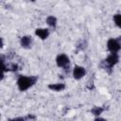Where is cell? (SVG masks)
<instances>
[{"label": "cell", "instance_id": "1", "mask_svg": "<svg viewBox=\"0 0 121 121\" xmlns=\"http://www.w3.org/2000/svg\"><path fill=\"white\" fill-rule=\"evenodd\" d=\"M38 78L36 76H19L17 78V87L21 92H25L32 87L37 82Z\"/></svg>", "mask_w": 121, "mask_h": 121}, {"label": "cell", "instance_id": "2", "mask_svg": "<svg viewBox=\"0 0 121 121\" xmlns=\"http://www.w3.org/2000/svg\"><path fill=\"white\" fill-rule=\"evenodd\" d=\"M119 60V57L117 53H111L101 63V65H103L102 67L104 69H111L112 67H113Z\"/></svg>", "mask_w": 121, "mask_h": 121}, {"label": "cell", "instance_id": "3", "mask_svg": "<svg viewBox=\"0 0 121 121\" xmlns=\"http://www.w3.org/2000/svg\"><path fill=\"white\" fill-rule=\"evenodd\" d=\"M107 48L111 53H117L121 49V37L109 39L107 42Z\"/></svg>", "mask_w": 121, "mask_h": 121}, {"label": "cell", "instance_id": "4", "mask_svg": "<svg viewBox=\"0 0 121 121\" xmlns=\"http://www.w3.org/2000/svg\"><path fill=\"white\" fill-rule=\"evenodd\" d=\"M56 63L59 67L67 69V67H69V64H70V59L65 54H59L56 58Z\"/></svg>", "mask_w": 121, "mask_h": 121}, {"label": "cell", "instance_id": "5", "mask_svg": "<svg viewBox=\"0 0 121 121\" xmlns=\"http://www.w3.org/2000/svg\"><path fill=\"white\" fill-rule=\"evenodd\" d=\"M86 74V70L83 66L80 65H75L74 69H73V77L75 79H80L81 78H83Z\"/></svg>", "mask_w": 121, "mask_h": 121}, {"label": "cell", "instance_id": "6", "mask_svg": "<svg viewBox=\"0 0 121 121\" xmlns=\"http://www.w3.org/2000/svg\"><path fill=\"white\" fill-rule=\"evenodd\" d=\"M32 43H33V40H32V37L29 36V35H25L23 36L21 39H20V44L23 48L25 49H28L31 47L32 45Z\"/></svg>", "mask_w": 121, "mask_h": 121}, {"label": "cell", "instance_id": "7", "mask_svg": "<svg viewBox=\"0 0 121 121\" xmlns=\"http://www.w3.org/2000/svg\"><path fill=\"white\" fill-rule=\"evenodd\" d=\"M35 35L38 36L41 40H45L49 36V30L47 28H36Z\"/></svg>", "mask_w": 121, "mask_h": 121}, {"label": "cell", "instance_id": "8", "mask_svg": "<svg viewBox=\"0 0 121 121\" xmlns=\"http://www.w3.org/2000/svg\"><path fill=\"white\" fill-rule=\"evenodd\" d=\"M47 87L51 91L60 92V91H63L65 89V84L64 83H50L47 85Z\"/></svg>", "mask_w": 121, "mask_h": 121}, {"label": "cell", "instance_id": "9", "mask_svg": "<svg viewBox=\"0 0 121 121\" xmlns=\"http://www.w3.org/2000/svg\"><path fill=\"white\" fill-rule=\"evenodd\" d=\"M35 118H36L35 115H33V114H27L26 116H20V117L11 118L9 121H34Z\"/></svg>", "mask_w": 121, "mask_h": 121}, {"label": "cell", "instance_id": "10", "mask_svg": "<svg viewBox=\"0 0 121 121\" xmlns=\"http://www.w3.org/2000/svg\"><path fill=\"white\" fill-rule=\"evenodd\" d=\"M45 22H46V24H47L49 26H51V27H53V28H55L56 26H57V18H56L55 16H53V15L47 16Z\"/></svg>", "mask_w": 121, "mask_h": 121}, {"label": "cell", "instance_id": "11", "mask_svg": "<svg viewBox=\"0 0 121 121\" xmlns=\"http://www.w3.org/2000/svg\"><path fill=\"white\" fill-rule=\"evenodd\" d=\"M103 111H104V108H102V107H100V106H95V107L91 110V112H92L94 115H95L96 117H98V116L103 112Z\"/></svg>", "mask_w": 121, "mask_h": 121}, {"label": "cell", "instance_id": "12", "mask_svg": "<svg viewBox=\"0 0 121 121\" xmlns=\"http://www.w3.org/2000/svg\"><path fill=\"white\" fill-rule=\"evenodd\" d=\"M113 22L115 24L116 26H118L119 28H121V14L120 13H116L113 15Z\"/></svg>", "mask_w": 121, "mask_h": 121}, {"label": "cell", "instance_id": "13", "mask_svg": "<svg viewBox=\"0 0 121 121\" xmlns=\"http://www.w3.org/2000/svg\"><path fill=\"white\" fill-rule=\"evenodd\" d=\"M7 69L8 71H12V72H16L19 70V66L17 63L11 62V63H8L7 64Z\"/></svg>", "mask_w": 121, "mask_h": 121}, {"label": "cell", "instance_id": "14", "mask_svg": "<svg viewBox=\"0 0 121 121\" xmlns=\"http://www.w3.org/2000/svg\"><path fill=\"white\" fill-rule=\"evenodd\" d=\"M94 121H107V120H106L105 118H102V117H99V116H98V117H95Z\"/></svg>", "mask_w": 121, "mask_h": 121}]
</instances>
